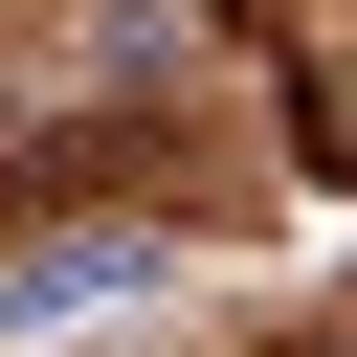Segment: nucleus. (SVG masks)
<instances>
[{"instance_id":"1","label":"nucleus","mask_w":357,"mask_h":357,"mask_svg":"<svg viewBox=\"0 0 357 357\" xmlns=\"http://www.w3.org/2000/svg\"><path fill=\"white\" fill-rule=\"evenodd\" d=\"M112 290H178V223H89V245H22V268H0V335H67V312H112Z\"/></svg>"},{"instance_id":"2","label":"nucleus","mask_w":357,"mask_h":357,"mask_svg":"<svg viewBox=\"0 0 357 357\" xmlns=\"http://www.w3.org/2000/svg\"><path fill=\"white\" fill-rule=\"evenodd\" d=\"M335 156H357V112H335Z\"/></svg>"}]
</instances>
